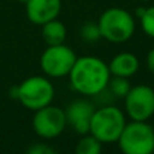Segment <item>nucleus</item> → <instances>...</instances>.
<instances>
[{
  "label": "nucleus",
  "instance_id": "obj_1",
  "mask_svg": "<svg viewBox=\"0 0 154 154\" xmlns=\"http://www.w3.org/2000/svg\"><path fill=\"white\" fill-rule=\"evenodd\" d=\"M68 76L73 89L84 96H96L101 93L111 79L108 64L95 56L77 57Z\"/></svg>",
  "mask_w": 154,
  "mask_h": 154
},
{
  "label": "nucleus",
  "instance_id": "obj_2",
  "mask_svg": "<svg viewBox=\"0 0 154 154\" xmlns=\"http://www.w3.org/2000/svg\"><path fill=\"white\" fill-rule=\"evenodd\" d=\"M101 38L111 43H125L135 32L133 14L125 8L112 7L106 10L97 20Z\"/></svg>",
  "mask_w": 154,
  "mask_h": 154
},
{
  "label": "nucleus",
  "instance_id": "obj_3",
  "mask_svg": "<svg viewBox=\"0 0 154 154\" xmlns=\"http://www.w3.org/2000/svg\"><path fill=\"white\" fill-rule=\"evenodd\" d=\"M126 123V116L122 109L115 106H104L93 112L89 134L101 143H114L118 142Z\"/></svg>",
  "mask_w": 154,
  "mask_h": 154
},
{
  "label": "nucleus",
  "instance_id": "obj_4",
  "mask_svg": "<svg viewBox=\"0 0 154 154\" xmlns=\"http://www.w3.org/2000/svg\"><path fill=\"white\" fill-rule=\"evenodd\" d=\"M116 143L123 154H153L154 128L147 122L131 120L126 123Z\"/></svg>",
  "mask_w": 154,
  "mask_h": 154
},
{
  "label": "nucleus",
  "instance_id": "obj_5",
  "mask_svg": "<svg viewBox=\"0 0 154 154\" xmlns=\"http://www.w3.org/2000/svg\"><path fill=\"white\" fill-rule=\"evenodd\" d=\"M54 99V87L43 76H31L18 85V100L22 106L37 111L51 104Z\"/></svg>",
  "mask_w": 154,
  "mask_h": 154
},
{
  "label": "nucleus",
  "instance_id": "obj_6",
  "mask_svg": "<svg viewBox=\"0 0 154 154\" xmlns=\"http://www.w3.org/2000/svg\"><path fill=\"white\" fill-rule=\"evenodd\" d=\"M76 60L77 56L75 51L69 46L61 43V45L48 46V49H45L41 56L39 64L41 69L46 76L61 79L70 73Z\"/></svg>",
  "mask_w": 154,
  "mask_h": 154
},
{
  "label": "nucleus",
  "instance_id": "obj_7",
  "mask_svg": "<svg viewBox=\"0 0 154 154\" xmlns=\"http://www.w3.org/2000/svg\"><path fill=\"white\" fill-rule=\"evenodd\" d=\"M66 126L65 111L51 104L37 109L32 116V128L35 134L43 139H54L60 137Z\"/></svg>",
  "mask_w": 154,
  "mask_h": 154
},
{
  "label": "nucleus",
  "instance_id": "obj_8",
  "mask_svg": "<svg viewBox=\"0 0 154 154\" xmlns=\"http://www.w3.org/2000/svg\"><path fill=\"white\" fill-rule=\"evenodd\" d=\"M125 109L131 120L147 122L154 115V88L143 84L131 87L125 97Z\"/></svg>",
  "mask_w": 154,
  "mask_h": 154
},
{
  "label": "nucleus",
  "instance_id": "obj_9",
  "mask_svg": "<svg viewBox=\"0 0 154 154\" xmlns=\"http://www.w3.org/2000/svg\"><path fill=\"white\" fill-rule=\"evenodd\" d=\"M95 109L96 108L93 107V104L85 99H79V100L72 101L65 109L68 125L80 135L89 134L91 119H92Z\"/></svg>",
  "mask_w": 154,
  "mask_h": 154
},
{
  "label": "nucleus",
  "instance_id": "obj_10",
  "mask_svg": "<svg viewBox=\"0 0 154 154\" xmlns=\"http://www.w3.org/2000/svg\"><path fill=\"white\" fill-rule=\"evenodd\" d=\"M26 15L31 23L42 26L57 19L61 12V0H27Z\"/></svg>",
  "mask_w": 154,
  "mask_h": 154
},
{
  "label": "nucleus",
  "instance_id": "obj_11",
  "mask_svg": "<svg viewBox=\"0 0 154 154\" xmlns=\"http://www.w3.org/2000/svg\"><path fill=\"white\" fill-rule=\"evenodd\" d=\"M108 69L111 76H119V77L130 79L131 76H134L138 72L139 60L135 54L128 53V51H122V53L116 54L109 61Z\"/></svg>",
  "mask_w": 154,
  "mask_h": 154
},
{
  "label": "nucleus",
  "instance_id": "obj_12",
  "mask_svg": "<svg viewBox=\"0 0 154 154\" xmlns=\"http://www.w3.org/2000/svg\"><path fill=\"white\" fill-rule=\"evenodd\" d=\"M42 38L48 46L61 45L66 39V27L58 19L42 24Z\"/></svg>",
  "mask_w": 154,
  "mask_h": 154
},
{
  "label": "nucleus",
  "instance_id": "obj_13",
  "mask_svg": "<svg viewBox=\"0 0 154 154\" xmlns=\"http://www.w3.org/2000/svg\"><path fill=\"white\" fill-rule=\"evenodd\" d=\"M103 143L91 134L82 135L75 147V154H101Z\"/></svg>",
  "mask_w": 154,
  "mask_h": 154
},
{
  "label": "nucleus",
  "instance_id": "obj_14",
  "mask_svg": "<svg viewBox=\"0 0 154 154\" xmlns=\"http://www.w3.org/2000/svg\"><path fill=\"white\" fill-rule=\"evenodd\" d=\"M107 87L109 88L112 95L120 99H125L126 95L131 89V84L127 77H119V76H111Z\"/></svg>",
  "mask_w": 154,
  "mask_h": 154
},
{
  "label": "nucleus",
  "instance_id": "obj_15",
  "mask_svg": "<svg viewBox=\"0 0 154 154\" xmlns=\"http://www.w3.org/2000/svg\"><path fill=\"white\" fill-rule=\"evenodd\" d=\"M80 35L88 43H95L101 38L97 22H87L80 29Z\"/></svg>",
  "mask_w": 154,
  "mask_h": 154
},
{
  "label": "nucleus",
  "instance_id": "obj_16",
  "mask_svg": "<svg viewBox=\"0 0 154 154\" xmlns=\"http://www.w3.org/2000/svg\"><path fill=\"white\" fill-rule=\"evenodd\" d=\"M141 22L142 31L147 35V37L154 38V5L146 8L145 14L142 15V18L139 19Z\"/></svg>",
  "mask_w": 154,
  "mask_h": 154
},
{
  "label": "nucleus",
  "instance_id": "obj_17",
  "mask_svg": "<svg viewBox=\"0 0 154 154\" xmlns=\"http://www.w3.org/2000/svg\"><path fill=\"white\" fill-rule=\"evenodd\" d=\"M26 154H57V152L46 143H35L29 147Z\"/></svg>",
  "mask_w": 154,
  "mask_h": 154
},
{
  "label": "nucleus",
  "instance_id": "obj_18",
  "mask_svg": "<svg viewBox=\"0 0 154 154\" xmlns=\"http://www.w3.org/2000/svg\"><path fill=\"white\" fill-rule=\"evenodd\" d=\"M146 66H147V70L154 76V49L147 53V57H146Z\"/></svg>",
  "mask_w": 154,
  "mask_h": 154
},
{
  "label": "nucleus",
  "instance_id": "obj_19",
  "mask_svg": "<svg viewBox=\"0 0 154 154\" xmlns=\"http://www.w3.org/2000/svg\"><path fill=\"white\" fill-rule=\"evenodd\" d=\"M145 11H146V8H145V7H138V8L135 10V16H137L138 19H141L142 15L145 14Z\"/></svg>",
  "mask_w": 154,
  "mask_h": 154
},
{
  "label": "nucleus",
  "instance_id": "obj_20",
  "mask_svg": "<svg viewBox=\"0 0 154 154\" xmlns=\"http://www.w3.org/2000/svg\"><path fill=\"white\" fill-rule=\"evenodd\" d=\"M16 2H19V3H23V4H26V3H27V0H16Z\"/></svg>",
  "mask_w": 154,
  "mask_h": 154
},
{
  "label": "nucleus",
  "instance_id": "obj_21",
  "mask_svg": "<svg viewBox=\"0 0 154 154\" xmlns=\"http://www.w3.org/2000/svg\"><path fill=\"white\" fill-rule=\"evenodd\" d=\"M139 2H152V0H139Z\"/></svg>",
  "mask_w": 154,
  "mask_h": 154
},
{
  "label": "nucleus",
  "instance_id": "obj_22",
  "mask_svg": "<svg viewBox=\"0 0 154 154\" xmlns=\"http://www.w3.org/2000/svg\"><path fill=\"white\" fill-rule=\"evenodd\" d=\"M153 88H154V87H153Z\"/></svg>",
  "mask_w": 154,
  "mask_h": 154
}]
</instances>
